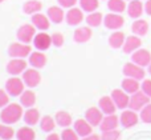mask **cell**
I'll use <instances>...</instances> for the list:
<instances>
[{"instance_id":"1","label":"cell","mask_w":151,"mask_h":140,"mask_svg":"<svg viewBox=\"0 0 151 140\" xmlns=\"http://www.w3.org/2000/svg\"><path fill=\"white\" fill-rule=\"evenodd\" d=\"M23 116H24L23 106L17 103H9L0 112V120H1V123L9 124V125L17 123Z\"/></svg>"},{"instance_id":"2","label":"cell","mask_w":151,"mask_h":140,"mask_svg":"<svg viewBox=\"0 0 151 140\" xmlns=\"http://www.w3.org/2000/svg\"><path fill=\"white\" fill-rule=\"evenodd\" d=\"M37 29L36 27L33 26V24H23V26L19 27L17 32H16V37H17L19 42L21 43H25V44H29V43L33 42L35 36H36L37 34Z\"/></svg>"},{"instance_id":"3","label":"cell","mask_w":151,"mask_h":140,"mask_svg":"<svg viewBox=\"0 0 151 140\" xmlns=\"http://www.w3.org/2000/svg\"><path fill=\"white\" fill-rule=\"evenodd\" d=\"M32 53V48L29 44L25 43H12V44L8 47V56L11 58H20V59H25L29 58V55Z\"/></svg>"},{"instance_id":"4","label":"cell","mask_w":151,"mask_h":140,"mask_svg":"<svg viewBox=\"0 0 151 140\" xmlns=\"http://www.w3.org/2000/svg\"><path fill=\"white\" fill-rule=\"evenodd\" d=\"M125 24V19L121 13H115V12H109L107 15L104 16V26L107 29L111 31H118L121 29Z\"/></svg>"},{"instance_id":"5","label":"cell","mask_w":151,"mask_h":140,"mask_svg":"<svg viewBox=\"0 0 151 140\" xmlns=\"http://www.w3.org/2000/svg\"><path fill=\"white\" fill-rule=\"evenodd\" d=\"M25 83L23 82V79L13 76L5 82V91L9 93L11 96H20L21 93L25 91Z\"/></svg>"},{"instance_id":"6","label":"cell","mask_w":151,"mask_h":140,"mask_svg":"<svg viewBox=\"0 0 151 140\" xmlns=\"http://www.w3.org/2000/svg\"><path fill=\"white\" fill-rule=\"evenodd\" d=\"M150 99L143 91H138V92L133 93L130 96V103H129V108L133 109V111H141L145 106L150 103Z\"/></svg>"},{"instance_id":"7","label":"cell","mask_w":151,"mask_h":140,"mask_svg":"<svg viewBox=\"0 0 151 140\" xmlns=\"http://www.w3.org/2000/svg\"><path fill=\"white\" fill-rule=\"evenodd\" d=\"M122 72L126 77H133V79H137V80H143L145 76H146V72H145L143 67L138 66V64L133 63V61L126 63L123 66Z\"/></svg>"},{"instance_id":"8","label":"cell","mask_w":151,"mask_h":140,"mask_svg":"<svg viewBox=\"0 0 151 140\" xmlns=\"http://www.w3.org/2000/svg\"><path fill=\"white\" fill-rule=\"evenodd\" d=\"M21 79H23V82L25 83L27 87L35 88L40 84V82H41V75H40L39 69L32 67V68H27L25 71L23 72Z\"/></svg>"},{"instance_id":"9","label":"cell","mask_w":151,"mask_h":140,"mask_svg":"<svg viewBox=\"0 0 151 140\" xmlns=\"http://www.w3.org/2000/svg\"><path fill=\"white\" fill-rule=\"evenodd\" d=\"M32 43H33V47L37 51H42L44 52V51L49 50L50 45H52V36L49 34H47L45 31H40L39 34H36Z\"/></svg>"},{"instance_id":"10","label":"cell","mask_w":151,"mask_h":140,"mask_svg":"<svg viewBox=\"0 0 151 140\" xmlns=\"http://www.w3.org/2000/svg\"><path fill=\"white\" fill-rule=\"evenodd\" d=\"M27 66L28 63L24 59L12 58V60H9L7 64V72L12 76H19V75H23V72L27 69Z\"/></svg>"},{"instance_id":"11","label":"cell","mask_w":151,"mask_h":140,"mask_svg":"<svg viewBox=\"0 0 151 140\" xmlns=\"http://www.w3.org/2000/svg\"><path fill=\"white\" fill-rule=\"evenodd\" d=\"M139 119H141V117L137 115V111H133V109H123L119 116L121 125L125 128H131V127H134V125H137Z\"/></svg>"},{"instance_id":"12","label":"cell","mask_w":151,"mask_h":140,"mask_svg":"<svg viewBox=\"0 0 151 140\" xmlns=\"http://www.w3.org/2000/svg\"><path fill=\"white\" fill-rule=\"evenodd\" d=\"M131 61L141 67H147L151 63V53L149 50H145V48H139L135 52L131 53Z\"/></svg>"},{"instance_id":"13","label":"cell","mask_w":151,"mask_h":140,"mask_svg":"<svg viewBox=\"0 0 151 140\" xmlns=\"http://www.w3.org/2000/svg\"><path fill=\"white\" fill-rule=\"evenodd\" d=\"M111 99L114 100L115 106L118 109H125L129 108V103H130V96L127 92L123 90H113L111 91Z\"/></svg>"},{"instance_id":"14","label":"cell","mask_w":151,"mask_h":140,"mask_svg":"<svg viewBox=\"0 0 151 140\" xmlns=\"http://www.w3.org/2000/svg\"><path fill=\"white\" fill-rule=\"evenodd\" d=\"M82 20H85V16H83V11L81 8H69L68 12L65 13V21L69 26H80Z\"/></svg>"},{"instance_id":"15","label":"cell","mask_w":151,"mask_h":140,"mask_svg":"<svg viewBox=\"0 0 151 140\" xmlns=\"http://www.w3.org/2000/svg\"><path fill=\"white\" fill-rule=\"evenodd\" d=\"M73 128H74L76 132L78 133V136H80L81 139L86 138V136H89V135L93 133V125H91L90 123L85 119V117H83V119L76 120L74 124H73Z\"/></svg>"},{"instance_id":"16","label":"cell","mask_w":151,"mask_h":140,"mask_svg":"<svg viewBox=\"0 0 151 140\" xmlns=\"http://www.w3.org/2000/svg\"><path fill=\"white\" fill-rule=\"evenodd\" d=\"M85 119L88 120L93 127H99L101 122L104 120V112L99 109V107L98 108L90 107V108H88L85 112Z\"/></svg>"},{"instance_id":"17","label":"cell","mask_w":151,"mask_h":140,"mask_svg":"<svg viewBox=\"0 0 151 140\" xmlns=\"http://www.w3.org/2000/svg\"><path fill=\"white\" fill-rule=\"evenodd\" d=\"M126 11L131 19H139L145 12V4L141 0H130Z\"/></svg>"},{"instance_id":"18","label":"cell","mask_w":151,"mask_h":140,"mask_svg":"<svg viewBox=\"0 0 151 140\" xmlns=\"http://www.w3.org/2000/svg\"><path fill=\"white\" fill-rule=\"evenodd\" d=\"M93 36V31L91 27L86 26V27H78L73 34V40L78 44H83V43L89 42Z\"/></svg>"},{"instance_id":"19","label":"cell","mask_w":151,"mask_h":140,"mask_svg":"<svg viewBox=\"0 0 151 140\" xmlns=\"http://www.w3.org/2000/svg\"><path fill=\"white\" fill-rule=\"evenodd\" d=\"M31 23L33 24V26L36 27V29H39V31H47V29L50 27V23H52V21L49 20L48 15H44V13L39 12V13L32 15Z\"/></svg>"},{"instance_id":"20","label":"cell","mask_w":151,"mask_h":140,"mask_svg":"<svg viewBox=\"0 0 151 140\" xmlns=\"http://www.w3.org/2000/svg\"><path fill=\"white\" fill-rule=\"evenodd\" d=\"M47 15L49 18V20L55 24H60L65 20V12H64V8L61 5H52V7L48 8Z\"/></svg>"},{"instance_id":"21","label":"cell","mask_w":151,"mask_h":140,"mask_svg":"<svg viewBox=\"0 0 151 140\" xmlns=\"http://www.w3.org/2000/svg\"><path fill=\"white\" fill-rule=\"evenodd\" d=\"M142 45V40L139 36L137 35H131V36H127L125 40V44H123L122 50L125 53H133L135 52L137 50H139Z\"/></svg>"},{"instance_id":"22","label":"cell","mask_w":151,"mask_h":140,"mask_svg":"<svg viewBox=\"0 0 151 140\" xmlns=\"http://www.w3.org/2000/svg\"><path fill=\"white\" fill-rule=\"evenodd\" d=\"M47 61L48 59L42 51H35V52H32L29 55V66L33 67V68H37V69L44 68Z\"/></svg>"},{"instance_id":"23","label":"cell","mask_w":151,"mask_h":140,"mask_svg":"<svg viewBox=\"0 0 151 140\" xmlns=\"http://www.w3.org/2000/svg\"><path fill=\"white\" fill-rule=\"evenodd\" d=\"M119 123H121L119 117H118L115 114L106 115V116H104V120H102L101 124H99V130H101L102 132H105V131L117 130V127H118Z\"/></svg>"},{"instance_id":"24","label":"cell","mask_w":151,"mask_h":140,"mask_svg":"<svg viewBox=\"0 0 151 140\" xmlns=\"http://www.w3.org/2000/svg\"><path fill=\"white\" fill-rule=\"evenodd\" d=\"M98 107H99V109L104 112V115L115 114V109H118L114 100L111 99V96H102L98 100Z\"/></svg>"},{"instance_id":"25","label":"cell","mask_w":151,"mask_h":140,"mask_svg":"<svg viewBox=\"0 0 151 140\" xmlns=\"http://www.w3.org/2000/svg\"><path fill=\"white\" fill-rule=\"evenodd\" d=\"M121 87L125 92H127L129 95H133V93L141 91V84H139V80L133 79V77H125L121 83Z\"/></svg>"},{"instance_id":"26","label":"cell","mask_w":151,"mask_h":140,"mask_svg":"<svg viewBox=\"0 0 151 140\" xmlns=\"http://www.w3.org/2000/svg\"><path fill=\"white\" fill-rule=\"evenodd\" d=\"M149 23L143 19H135L134 23L131 24V31H133L134 35L137 36L142 37V36H146L147 32H149Z\"/></svg>"},{"instance_id":"27","label":"cell","mask_w":151,"mask_h":140,"mask_svg":"<svg viewBox=\"0 0 151 140\" xmlns=\"http://www.w3.org/2000/svg\"><path fill=\"white\" fill-rule=\"evenodd\" d=\"M23 120L24 123H25L27 125H31V127H33V125H36L37 123L40 122V112L37 108H28L25 112H24V116H23Z\"/></svg>"},{"instance_id":"28","label":"cell","mask_w":151,"mask_h":140,"mask_svg":"<svg viewBox=\"0 0 151 140\" xmlns=\"http://www.w3.org/2000/svg\"><path fill=\"white\" fill-rule=\"evenodd\" d=\"M125 40L126 36L122 31H114L111 35L109 36V45L114 50H118V48H122L123 44H125Z\"/></svg>"},{"instance_id":"29","label":"cell","mask_w":151,"mask_h":140,"mask_svg":"<svg viewBox=\"0 0 151 140\" xmlns=\"http://www.w3.org/2000/svg\"><path fill=\"white\" fill-rule=\"evenodd\" d=\"M42 8V3L39 0H28L23 4V12L25 15H35V13L41 12Z\"/></svg>"},{"instance_id":"30","label":"cell","mask_w":151,"mask_h":140,"mask_svg":"<svg viewBox=\"0 0 151 140\" xmlns=\"http://www.w3.org/2000/svg\"><path fill=\"white\" fill-rule=\"evenodd\" d=\"M19 98H20V104L25 108H32L36 104V93L31 90H25Z\"/></svg>"},{"instance_id":"31","label":"cell","mask_w":151,"mask_h":140,"mask_svg":"<svg viewBox=\"0 0 151 140\" xmlns=\"http://www.w3.org/2000/svg\"><path fill=\"white\" fill-rule=\"evenodd\" d=\"M55 120H56V123H57V125H60V127H63V128L69 127V125L72 124V122H73L72 115L69 114L68 111H58V112H56Z\"/></svg>"},{"instance_id":"32","label":"cell","mask_w":151,"mask_h":140,"mask_svg":"<svg viewBox=\"0 0 151 140\" xmlns=\"http://www.w3.org/2000/svg\"><path fill=\"white\" fill-rule=\"evenodd\" d=\"M85 21L89 27L97 28V27H99L104 23V15L101 12H98V11H94V12L88 13V16L85 18Z\"/></svg>"},{"instance_id":"33","label":"cell","mask_w":151,"mask_h":140,"mask_svg":"<svg viewBox=\"0 0 151 140\" xmlns=\"http://www.w3.org/2000/svg\"><path fill=\"white\" fill-rule=\"evenodd\" d=\"M16 139L17 140H35L36 139V132L31 125H24L19 128L16 132Z\"/></svg>"},{"instance_id":"34","label":"cell","mask_w":151,"mask_h":140,"mask_svg":"<svg viewBox=\"0 0 151 140\" xmlns=\"http://www.w3.org/2000/svg\"><path fill=\"white\" fill-rule=\"evenodd\" d=\"M56 125H57V123H56L55 117L49 116V115L42 116L41 120H40V128H41L44 132H47V133L53 132V130L56 128Z\"/></svg>"},{"instance_id":"35","label":"cell","mask_w":151,"mask_h":140,"mask_svg":"<svg viewBox=\"0 0 151 140\" xmlns=\"http://www.w3.org/2000/svg\"><path fill=\"white\" fill-rule=\"evenodd\" d=\"M107 8L110 12L122 13L127 8V4H126V0H107Z\"/></svg>"},{"instance_id":"36","label":"cell","mask_w":151,"mask_h":140,"mask_svg":"<svg viewBox=\"0 0 151 140\" xmlns=\"http://www.w3.org/2000/svg\"><path fill=\"white\" fill-rule=\"evenodd\" d=\"M78 3H80L81 9L88 13L94 12L99 7V0H78Z\"/></svg>"},{"instance_id":"37","label":"cell","mask_w":151,"mask_h":140,"mask_svg":"<svg viewBox=\"0 0 151 140\" xmlns=\"http://www.w3.org/2000/svg\"><path fill=\"white\" fill-rule=\"evenodd\" d=\"M15 135V130L9 124H4V123L0 124V139L1 140H11Z\"/></svg>"},{"instance_id":"38","label":"cell","mask_w":151,"mask_h":140,"mask_svg":"<svg viewBox=\"0 0 151 140\" xmlns=\"http://www.w3.org/2000/svg\"><path fill=\"white\" fill-rule=\"evenodd\" d=\"M141 120L146 124H151V103H149L147 106H145L141 109V115H139Z\"/></svg>"},{"instance_id":"39","label":"cell","mask_w":151,"mask_h":140,"mask_svg":"<svg viewBox=\"0 0 151 140\" xmlns=\"http://www.w3.org/2000/svg\"><path fill=\"white\" fill-rule=\"evenodd\" d=\"M61 140H80V136H78V133L74 131V128L72 130V128L66 127L65 130L61 132Z\"/></svg>"},{"instance_id":"40","label":"cell","mask_w":151,"mask_h":140,"mask_svg":"<svg viewBox=\"0 0 151 140\" xmlns=\"http://www.w3.org/2000/svg\"><path fill=\"white\" fill-rule=\"evenodd\" d=\"M119 139H121V132L118 130L105 131L101 135V140H119Z\"/></svg>"},{"instance_id":"41","label":"cell","mask_w":151,"mask_h":140,"mask_svg":"<svg viewBox=\"0 0 151 140\" xmlns=\"http://www.w3.org/2000/svg\"><path fill=\"white\" fill-rule=\"evenodd\" d=\"M52 36V45H55V47L60 48L64 45V43H65V39H64V35L60 34V32H55V34L50 35Z\"/></svg>"},{"instance_id":"42","label":"cell","mask_w":151,"mask_h":140,"mask_svg":"<svg viewBox=\"0 0 151 140\" xmlns=\"http://www.w3.org/2000/svg\"><path fill=\"white\" fill-rule=\"evenodd\" d=\"M9 93L7 92L5 90H1L0 88V108H4L5 106H8L9 104Z\"/></svg>"},{"instance_id":"43","label":"cell","mask_w":151,"mask_h":140,"mask_svg":"<svg viewBox=\"0 0 151 140\" xmlns=\"http://www.w3.org/2000/svg\"><path fill=\"white\" fill-rule=\"evenodd\" d=\"M141 90L143 91V92L146 93L149 98H151V80L150 79H146V80H143V82H142Z\"/></svg>"},{"instance_id":"44","label":"cell","mask_w":151,"mask_h":140,"mask_svg":"<svg viewBox=\"0 0 151 140\" xmlns=\"http://www.w3.org/2000/svg\"><path fill=\"white\" fill-rule=\"evenodd\" d=\"M57 3L63 8H73L78 3V0H57Z\"/></svg>"},{"instance_id":"45","label":"cell","mask_w":151,"mask_h":140,"mask_svg":"<svg viewBox=\"0 0 151 140\" xmlns=\"http://www.w3.org/2000/svg\"><path fill=\"white\" fill-rule=\"evenodd\" d=\"M145 12L151 16V0H146V3H145Z\"/></svg>"},{"instance_id":"46","label":"cell","mask_w":151,"mask_h":140,"mask_svg":"<svg viewBox=\"0 0 151 140\" xmlns=\"http://www.w3.org/2000/svg\"><path fill=\"white\" fill-rule=\"evenodd\" d=\"M45 140H61V138L57 135V133H53V132H50L49 135L47 136V139H45Z\"/></svg>"},{"instance_id":"47","label":"cell","mask_w":151,"mask_h":140,"mask_svg":"<svg viewBox=\"0 0 151 140\" xmlns=\"http://www.w3.org/2000/svg\"><path fill=\"white\" fill-rule=\"evenodd\" d=\"M82 140H101V136H98V135H94V133H91V135L86 136V138H82Z\"/></svg>"},{"instance_id":"48","label":"cell","mask_w":151,"mask_h":140,"mask_svg":"<svg viewBox=\"0 0 151 140\" xmlns=\"http://www.w3.org/2000/svg\"><path fill=\"white\" fill-rule=\"evenodd\" d=\"M147 71H149V74L151 75V63L149 64V66H147Z\"/></svg>"},{"instance_id":"49","label":"cell","mask_w":151,"mask_h":140,"mask_svg":"<svg viewBox=\"0 0 151 140\" xmlns=\"http://www.w3.org/2000/svg\"><path fill=\"white\" fill-rule=\"evenodd\" d=\"M3 1H5V0H0V3H3Z\"/></svg>"},{"instance_id":"50","label":"cell","mask_w":151,"mask_h":140,"mask_svg":"<svg viewBox=\"0 0 151 140\" xmlns=\"http://www.w3.org/2000/svg\"><path fill=\"white\" fill-rule=\"evenodd\" d=\"M126 1H130V0H126Z\"/></svg>"},{"instance_id":"51","label":"cell","mask_w":151,"mask_h":140,"mask_svg":"<svg viewBox=\"0 0 151 140\" xmlns=\"http://www.w3.org/2000/svg\"><path fill=\"white\" fill-rule=\"evenodd\" d=\"M0 140H1V139H0Z\"/></svg>"}]
</instances>
